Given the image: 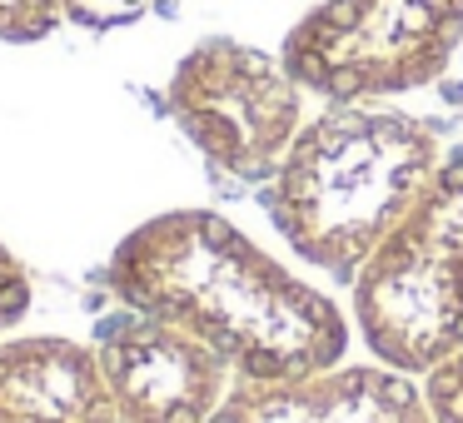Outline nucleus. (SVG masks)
Here are the masks:
<instances>
[{"mask_svg":"<svg viewBox=\"0 0 463 423\" xmlns=\"http://www.w3.org/2000/svg\"><path fill=\"white\" fill-rule=\"evenodd\" d=\"M100 369L115 399V423H210L224 403L230 363L194 334L135 314L100 339Z\"/></svg>","mask_w":463,"mask_h":423,"instance_id":"obj_6","label":"nucleus"},{"mask_svg":"<svg viewBox=\"0 0 463 423\" xmlns=\"http://www.w3.org/2000/svg\"><path fill=\"white\" fill-rule=\"evenodd\" d=\"M145 0H61V15H75V21H90V25H110L135 15Z\"/></svg>","mask_w":463,"mask_h":423,"instance_id":"obj_12","label":"nucleus"},{"mask_svg":"<svg viewBox=\"0 0 463 423\" xmlns=\"http://www.w3.org/2000/svg\"><path fill=\"white\" fill-rule=\"evenodd\" d=\"M110 279L135 314L194 334L254 383L309 379L349 349L344 314L210 210L140 224L115 254Z\"/></svg>","mask_w":463,"mask_h":423,"instance_id":"obj_1","label":"nucleus"},{"mask_svg":"<svg viewBox=\"0 0 463 423\" xmlns=\"http://www.w3.org/2000/svg\"><path fill=\"white\" fill-rule=\"evenodd\" d=\"M61 21V0H0V35L31 41Z\"/></svg>","mask_w":463,"mask_h":423,"instance_id":"obj_10","label":"nucleus"},{"mask_svg":"<svg viewBox=\"0 0 463 423\" xmlns=\"http://www.w3.org/2000/svg\"><path fill=\"white\" fill-rule=\"evenodd\" d=\"M180 130L240 180H264L299 135V80L269 55L234 41H204L170 80Z\"/></svg>","mask_w":463,"mask_h":423,"instance_id":"obj_5","label":"nucleus"},{"mask_svg":"<svg viewBox=\"0 0 463 423\" xmlns=\"http://www.w3.org/2000/svg\"><path fill=\"white\" fill-rule=\"evenodd\" d=\"M25 304H31V289H25L21 264H15L11 254L0 249V329L21 319V314H25Z\"/></svg>","mask_w":463,"mask_h":423,"instance_id":"obj_11","label":"nucleus"},{"mask_svg":"<svg viewBox=\"0 0 463 423\" xmlns=\"http://www.w3.org/2000/svg\"><path fill=\"white\" fill-rule=\"evenodd\" d=\"M439 164L433 130L349 100L294 135L274 170V224L309 264L349 279L429 190Z\"/></svg>","mask_w":463,"mask_h":423,"instance_id":"obj_2","label":"nucleus"},{"mask_svg":"<svg viewBox=\"0 0 463 423\" xmlns=\"http://www.w3.org/2000/svg\"><path fill=\"white\" fill-rule=\"evenodd\" d=\"M423 403L433 423H463V349L423 373Z\"/></svg>","mask_w":463,"mask_h":423,"instance_id":"obj_9","label":"nucleus"},{"mask_svg":"<svg viewBox=\"0 0 463 423\" xmlns=\"http://www.w3.org/2000/svg\"><path fill=\"white\" fill-rule=\"evenodd\" d=\"M0 423H115L100 359L71 339L0 343Z\"/></svg>","mask_w":463,"mask_h":423,"instance_id":"obj_8","label":"nucleus"},{"mask_svg":"<svg viewBox=\"0 0 463 423\" xmlns=\"http://www.w3.org/2000/svg\"><path fill=\"white\" fill-rule=\"evenodd\" d=\"M210 423H433L423 393L399 369H324L294 383H254L214 409Z\"/></svg>","mask_w":463,"mask_h":423,"instance_id":"obj_7","label":"nucleus"},{"mask_svg":"<svg viewBox=\"0 0 463 423\" xmlns=\"http://www.w3.org/2000/svg\"><path fill=\"white\" fill-rule=\"evenodd\" d=\"M463 35V0H329L284 45V70L334 100L433 80Z\"/></svg>","mask_w":463,"mask_h":423,"instance_id":"obj_4","label":"nucleus"},{"mask_svg":"<svg viewBox=\"0 0 463 423\" xmlns=\"http://www.w3.org/2000/svg\"><path fill=\"white\" fill-rule=\"evenodd\" d=\"M364 343L389 369H423L463 349V155L439 164L379 249L354 274Z\"/></svg>","mask_w":463,"mask_h":423,"instance_id":"obj_3","label":"nucleus"}]
</instances>
